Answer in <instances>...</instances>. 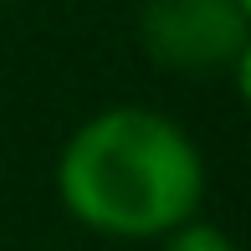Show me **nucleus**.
Wrapping results in <instances>:
<instances>
[{
    "label": "nucleus",
    "instance_id": "f257e3e1",
    "mask_svg": "<svg viewBox=\"0 0 251 251\" xmlns=\"http://www.w3.org/2000/svg\"><path fill=\"white\" fill-rule=\"evenodd\" d=\"M56 200L102 241H159L200 215L205 154L179 118L144 102H113L67 133Z\"/></svg>",
    "mask_w": 251,
    "mask_h": 251
},
{
    "label": "nucleus",
    "instance_id": "f03ea898",
    "mask_svg": "<svg viewBox=\"0 0 251 251\" xmlns=\"http://www.w3.org/2000/svg\"><path fill=\"white\" fill-rule=\"evenodd\" d=\"M139 47L164 72H226L241 51H251V10L236 0H144Z\"/></svg>",
    "mask_w": 251,
    "mask_h": 251
},
{
    "label": "nucleus",
    "instance_id": "7ed1b4c3",
    "mask_svg": "<svg viewBox=\"0 0 251 251\" xmlns=\"http://www.w3.org/2000/svg\"><path fill=\"white\" fill-rule=\"evenodd\" d=\"M159 251H241L236 246V236L231 231H221V226H210V221H185V226H175L169 236H159Z\"/></svg>",
    "mask_w": 251,
    "mask_h": 251
},
{
    "label": "nucleus",
    "instance_id": "20e7f679",
    "mask_svg": "<svg viewBox=\"0 0 251 251\" xmlns=\"http://www.w3.org/2000/svg\"><path fill=\"white\" fill-rule=\"evenodd\" d=\"M236 5H241V10H251V0H236Z\"/></svg>",
    "mask_w": 251,
    "mask_h": 251
}]
</instances>
